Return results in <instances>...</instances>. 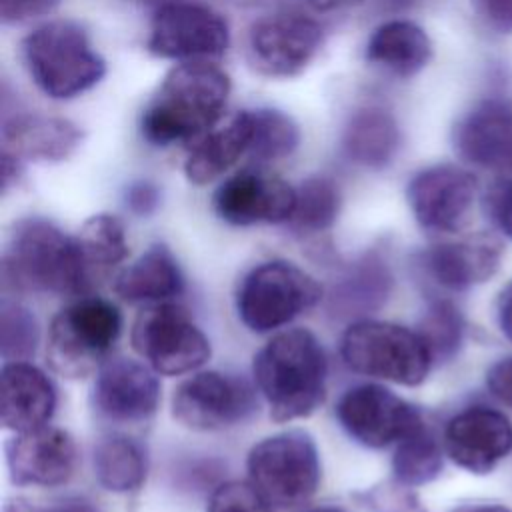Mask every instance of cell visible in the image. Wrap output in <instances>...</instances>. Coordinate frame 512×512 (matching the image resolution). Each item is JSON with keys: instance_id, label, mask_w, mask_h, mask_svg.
<instances>
[{"instance_id": "34", "label": "cell", "mask_w": 512, "mask_h": 512, "mask_svg": "<svg viewBox=\"0 0 512 512\" xmlns=\"http://www.w3.org/2000/svg\"><path fill=\"white\" fill-rule=\"evenodd\" d=\"M40 330L34 314L20 302L2 300L0 306V354L4 362L30 360L36 352Z\"/></svg>"}, {"instance_id": "39", "label": "cell", "mask_w": 512, "mask_h": 512, "mask_svg": "<svg viewBox=\"0 0 512 512\" xmlns=\"http://www.w3.org/2000/svg\"><path fill=\"white\" fill-rule=\"evenodd\" d=\"M60 0H0V18L4 24H22L52 12Z\"/></svg>"}, {"instance_id": "9", "label": "cell", "mask_w": 512, "mask_h": 512, "mask_svg": "<svg viewBox=\"0 0 512 512\" xmlns=\"http://www.w3.org/2000/svg\"><path fill=\"white\" fill-rule=\"evenodd\" d=\"M130 342L136 354L162 376L194 372L212 352L206 334L174 302L150 304L138 312L130 330Z\"/></svg>"}, {"instance_id": "18", "label": "cell", "mask_w": 512, "mask_h": 512, "mask_svg": "<svg viewBox=\"0 0 512 512\" xmlns=\"http://www.w3.org/2000/svg\"><path fill=\"white\" fill-rule=\"evenodd\" d=\"M156 372L132 358H108L92 388L94 410L116 424L148 420L160 404Z\"/></svg>"}, {"instance_id": "21", "label": "cell", "mask_w": 512, "mask_h": 512, "mask_svg": "<svg viewBox=\"0 0 512 512\" xmlns=\"http://www.w3.org/2000/svg\"><path fill=\"white\" fill-rule=\"evenodd\" d=\"M394 274L386 256L372 248L344 264L326 294V312L338 320H362L390 298Z\"/></svg>"}, {"instance_id": "12", "label": "cell", "mask_w": 512, "mask_h": 512, "mask_svg": "<svg viewBox=\"0 0 512 512\" xmlns=\"http://www.w3.org/2000/svg\"><path fill=\"white\" fill-rule=\"evenodd\" d=\"M258 408L254 388L240 376L206 370L182 380L172 394L176 422L198 432H216L246 422Z\"/></svg>"}, {"instance_id": "24", "label": "cell", "mask_w": 512, "mask_h": 512, "mask_svg": "<svg viewBox=\"0 0 512 512\" xmlns=\"http://www.w3.org/2000/svg\"><path fill=\"white\" fill-rule=\"evenodd\" d=\"M112 288L128 304H162L184 292V274L166 244H152L114 276Z\"/></svg>"}, {"instance_id": "30", "label": "cell", "mask_w": 512, "mask_h": 512, "mask_svg": "<svg viewBox=\"0 0 512 512\" xmlns=\"http://www.w3.org/2000/svg\"><path fill=\"white\" fill-rule=\"evenodd\" d=\"M342 206L338 184L322 174L308 176L296 188V204L288 226L300 236L320 234L334 226Z\"/></svg>"}, {"instance_id": "14", "label": "cell", "mask_w": 512, "mask_h": 512, "mask_svg": "<svg viewBox=\"0 0 512 512\" xmlns=\"http://www.w3.org/2000/svg\"><path fill=\"white\" fill-rule=\"evenodd\" d=\"M476 188V178L468 170L456 164H434L410 178L406 200L424 230L458 232L470 218Z\"/></svg>"}, {"instance_id": "20", "label": "cell", "mask_w": 512, "mask_h": 512, "mask_svg": "<svg viewBox=\"0 0 512 512\" xmlns=\"http://www.w3.org/2000/svg\"><path fill=\"white\" fill-rule=\"evenodd\" d=\"M454 152L472 166L500 170L512 164V104L482 98L452 128Z\"/></svg>"}, {"instance_id": "4", "label": "cell", "mask_w": 512, "mask_h": 512, "mask_svg": "<svg viewBox=\"0 0 512 512\" xmlns=\"http://www.w3.org/2000/svg\"><path fill=\"white\" fill-rule=\"evenodd\" d=\"M28 76L52 100H70L106 76V60L88 32L72 20H48L22 40Z\"/></svg>"}, {"instance_id": "37", "label": "cell", "mask_w": 512, "mask_h": 512, "mask_svg": "<svg viewBox=\"0 0 512 512\" xmlns=\"http://www.w3.org/2000/svg\"><path fill=\"white\" fill-rule=\"evenodd\" d=\"M482 208L490 224L512 240V176L490 182L482 198Z\"/></svg>"}, {"instance_id": "1", "label": "cell", "mask_w": 512, "mask_h": 512, "mask_svg": "<svg viewBox=\"0 0 512 512\" xmlns=\"http://www.w3.org/2000/svg\"><path fill=\"white\" fill-rule=\"evenodd\" d=\"M230 90V76L208 60L176 64L140 116L142 138L152 146L198 140L222 118Z\"/></svg>"}, {"instance_id": "3", "label": "cell", "mask_w": 512, "mask_h": 512, "mask_svg": "<svg viewBox=\"0 0 512 512\" xmlns=\"http://www.w3.org/2000/svg\"><path fill=\"white\" fill-rule=\"evenodd\" d=\"M4 288L52 296H86L94 282L74 236L46 218L14 224L2 254Z\"/></svg>"}, {"instance_id": "31", "label": "cell", "mask_w": 512, "mask_h": 512, "mask_svg": "<svg viewBox=\"0 0 512 512\" xmlns=\"http://www.w3.org/2000/svg\"><path fill=\"white\" fill-rule=\"evenodd\" d=\"M442 470V448L434 432L422 422L408 432L394 450L392 474L404 486H422L434 480Z\"/></svg>"}, {"instance_id": "10", "label": "cell", "mask_w": 512, "mask_h": 512, "mask_svg": "<svg viewBox=\"0 0 512 512\" xmlns=\"http://www.w3.org/2000/svg\"><path fill=\"white\" fill-rule=\"evenodd\" d=\"M230 44L226 18L210 6L168 0L158 4L150 22L146 48L166 60H210L222 56Z\"/></svg>"}, {"instance_id": "45", "label": "cell", "mask_w": 512, "mask_h": 512, "mask_svg": "<svg viewBox=\"0 0 512 512\" xmlns=\"http://www.w3.org/2000/svg\"><path fill=\"white\" fill-rule=\"evenodd\" d=\"M316 12H334L342 8H352L362 4L364 0H304Z\"/></svg>"}, {"instance_id": "36", "label": "cell", "mask_w": 512, "mask_h": 512, "mask_svg": "<svg viewBox=\"0 0 512 512\" xmlns=\"http://www.w3.org/2000/svg\"><path fill=\"white\" fill-rule=\"evenodd\" d=\"M356 498L370 512H424L416 494L410 492V486H404L398 480L372 486L370 490L356 494Z\"/></svg>"}, {"instance_id": "2", "label": "cell", "mask_w": 512, "mask_h": 512, "mask_svg": "<svg viewBox=\"0 0 512 512\" xmlns=\"http://www.w3.org/2000/svg\"><path fill=\"white\" fill-rule=\"evenodd\" d=\"M252 372L276 422L306 418L326 398V352L306 328H288L272 336L254 356Z\"/></svg>"}, {"instance_id": "23", "label": "cell", "mask_w": 512, "mask_h": 512, "mask_svg": "<svg viewBox=\"0 0 512 512\" xmlns=\"http://www.w3.org/2000/svg\"><path fill=\"white\" fill-rule=\"evenodd\" d=\"M2 424L12 432L46 426L56 410L52 380L28 360L2 366Z\"/></svg>"}, {"instance_id": "15", "label": "cell", "mask_w": 512, "mask_h": 512, "mask_svg": "<svg viewBox=\"0 0 512 512\" xmlns=\"http://www.w3.org/2000/svg\"><path fill=\"white\" fill-rule=\"evenodd\" d=\"M296 204V188L264 168H242L214 192L218 218L232 226L288 224Z\"/></svg>"}, {"instance_id": "25", "label": "cell", "mask_w": 512, "mask_h": 512, "mask_svg": "<svg viewBox=\"0 0 512 512\" xmlns=\"http://www.w3.org/2000/svg\"><path fill=\"white\" fill-rule=\"evenodd\" d=\"M364 58L370 66L396 76L412 78L432 58V42L422 26L412 20H386L370 34Z\"/></svg>"}, {"instance_id": "16", "label": "cell", "mask_w": 512, "mask_h": 512, "mask_svg": "<svg viewBox=\"0 0 512 512\" xmlns=\"http://www.w3.org/2000/svg\"><path fill=\"white\" fill-rule=\"evenodd\" d=\"M500 258L502 246L494 236L474 234L420 250L414 256V270L436 290L464 292L492 278Z\"/></svg>"}, {"instance_id": "8", "label": "cell", "mask_w": 512, "mask_h": 512, "mask_svg": "<svg viewBox=\"0 0 512 512\" xmlns=\"http://www.w3.org/2000/svg\"><path fill=\"white\" fill-rule=\"evenodd\" d=\"M248 480L276 508L306 504L322 480L314 438L304 430H286L262 438L246 458Z\"/></svg>"}, {"instance_id": "27", "label": "cell", "mask_w": 512, "mask_h": 512, "mask_svg": "<svg viewBox=\"0 0 512 512\" xmlns=\"http://www.w3.org/2000/svg\"><path fill=\"white\" fill-rule=\"evenodd\" d=\"M400 126L392 112L364 106L350 114L342 130V154L348 162L368 168H386L400 150Z\"/></svg>"}, {"instance_id": "32", "label": "cell", "mask_w": 512, "mask_h": 512, "mask_svg": "<svg viewBox=\"0 0 512 512\" xmlns=\"http://www.w3.org/2000/svg\"><path fill=\"white\" fill-rule=\"evenodd\" d=\"M252 142L250 152L256 162H274L288 158L300 144V128L282 110L252 108Z\"/></svg>"}, {"instance_id": "47", "label": "cell", "mask_w": 512, "mask_h": 512, "mask_svg": "<svg viewBox=\"0 0 512 512\" xmlns=\"http://www.w3.org/2000/svg\"><path fill=\"white\" fill-rule=\"evenodd\" d=\"M420 0H380V4L388 10H406L416 6Z\"/></svg>"}, {"instance_id": "7", "label": "cell", "mask_w": 512, "mask_h": 512, "mask_svg": "<svg viewBox=\"0 0 512 512\" xmlns=\"http://www.w3.org/2000/svg\"><path fill=\"white\" fill-rule=\"evenodd\" d=\"M322 296V286L304 268L286 260H268L240 280L236 312L248 330L266 334L312 310Z\"/></svg>"}, {"instance_id": "33", "label": "cell", "mask_w": 512, "mask_h": 512, "mask_svg": "<svg viewBox=\"0 0 512 512\" xmlns=\"http://www.w3.org/2000/svg\"><path fill=\"white\" fill-rule=\"evenodd\" d=\"M416 332L426 344L434 362L452 360L464 338V318L456 304L448 298H432L422 318L418 320Z\"/></svg>"}, {"instance_id": "41", "label": "cell", "mask_w": 512, "mask_h": 512, "mask_svg": "<svg viewBox=\"0 0 512 512\" xmlns=\"http://www.w3.org/2000/svg\"><path fill=\"white\" fill-rule=\"evenodd\" d=\"M126 208L136 216H150L160 204V190L150 180H136L126 188Z\"/></svg>"}, {"instance_id": "35", "label": "cell", "mask_w": 512, "mask_h": 512, "mask_svg": "<svg viewBox=\"0 0 512 512\" xmlns=\"http://www.w3.org/2000/svg\"><path fill=\"white\" fill-rule=\"evenodd\" d=\"M206 512H276L250 480H228L214 488Z\"/></svg>"}, {"instance_id": "43", "label": "cell", "mask_w": 512, "mask_h": 512, "mask_svg": "<svg viewBox=\"0 0 512 512\" xmlns=\"http://www.w3.org/2000/svg\"><path fill=\"white\" fill-rule=\"evenodd\" d=\"M496 318L498 326L508 340H512V282L502 288L496 300Z\"/></svg>"}, {"instance_id": "40", "label": "cell", "mask_w": 512, "mask_h": 512, "mask_svg": "<svg viewBox=\"0 0 512 512\" xmlns=\"http://www.w3.org/2000/svg\"><path fill=\"white\" fill-rule=\"evenodd\" d=\"M482 24L498 34H512V0H470Z\"/></svg>"}, {"instance_id": "28", "label": "cell", "mask_w": 512, "mask_h": 512, "mask_svg": "<svg viewBox=\"0 0 512 512\" xmlns=\"http://www.w3.org/2000/svg\"><path fill=\"white\" fill-rule=\"evenodd\" d=\"M94 476L110 492L138 490L148 472L144 446L126 434H106L92 452Z\"/></svg>"}, {"instance_id": "46", "label": "cell", "mask_w": 512, "mask_h": 512, "mask_svg": "<svg viewBox=\"0 0 512 512\" xmlns=\"http://www.w3.org/2000/svg\"><path fill=\"white\" fill-rule=\"evenodd\" d=\"M452 512H512V510L500 504H462Z\"/></svg>"}, {"instance_id": "22", "label": "cell", "mask_w": 512, "mask_h": 512, "mask_svg": "<svg viewBox=\"0 0 512 512\" xmlns=\"http://www.w3.org/2000/svg\"><path fill=\"white\" fill-rule=\"evenodd\" d=\"M84 132L68 118L16 112L2 120V150L20 160L62 162L82 144Z\"/></svg>"}, {"instance_id": "13", "label": "cell", "mask_w": 512, "mask_h": 512, "mask_svg": "<svg viewBox=\"0 0 512 512\" xmlns=\"http://www.w3.org/2000/svg\"><path fill=\"white\" fill-rule=\"evenodd\" d=\"M336 418L342 430L366 448L398 444L424 422L416 406L380 384L348 388L336 404Z\"/></svg>"}, {"instance_id": "42", "label": "cell", "mask_w": 512, "mask_h": 512, "mask_svg": "<svg viewBox=\"0 0 512 512\" xmlns=\"http://www.w3.org/2000/svg\"><path fill=\"white\" fill-rule=\"evenodd\" d=\"M486 386L496 400L512 408V356L490 366L486 372Z\"/></svg>"}, {"instance_id": "26", "label": "cell", "mask_w": 512, "mask_h": 512, "mask_svg": "<svg viewBox=\"0 0 512 512\" xmlns=\"http://www.w3.org/2000/svg\"><path fill=\"white\" fill-rule=\"evenodd\" d=\"M250 110L236 112L224 126L212 128L190 148L184 174L194 186H206L224 176L244 154L250 152Z\"/></svg>"}, {"instance_id": "11", "label": "cell", "mask_w": 512, "mask_h": 512, "mask_svg": "<svg viewBox=\"0 0 512 512\" xmlns=\"http://www.w3.org/2000/svg\"><path fill=\"white\" fill-rule=\"evenodd\" d=\"M324 44L322 26L298 12H276L254 20L246 34V58L266 78L300 76Z\"/></svg>"}, {"instance_id": "44", "label": "cell", "mask_w": 512, "mask_h": 512, "mask_svg": "<svg viewBox=\"0 0 512 512\" xmlns=\"http://www.w3.org/2000/svg\"><path fill=\"white\" fill-rule=\"evenodd\" d=\"M20 174H22V160L2 150V190L8 192L10 186L18 182Z\"/></svg>"}, {"instance_id": "6", "label": "cell", "mask_w": 512, "mask_h": 512, "mask_svg": "<svg viewBox=\"0 0 512 512\" xmlns=\"http://www.w3.org/2000/svg\"><path fill=\"white\" fill-rule=\"evenodd\" d=\"M340 356L352 372L400 386L422 384L434 364L416 330L374 318L348 324L340 338Z\"/></svg>"}, {"instance_id": "17", "label": "cell", "mask_w": 512, "mask_h": 512, "mask_svg": "<svg viewBox=\"0 0 512 512\" xmlns=\"http://www.w3.org/2000/svg\"><path fill=\"white\" fill-rule=\"evenodd\" d=\"M6 464L18 486H62L78 468V446L66 430L46 424L14 432L6 442Z\"/></svg>"}, {"instance_id": "29", "label": "cell", "mask_w": 512, "mask_h": 512, "mask_svg": "<svg viewBox=\"0 0 512 512\" xmlns=\"http://www.w3.org/2000/svg\"><path fill=\"white\" fill-rule=\"evenodd\" d=\"M74 238L94 284L106 278L128 256L126 230L114 214L102 212L90 216Z\"/></svg>"}, {"instance_id": "38", "label": "cell", "mask_w": 512, "mask_h": 512, "mask_svg": "<svg viewBox=\"0 0 512 512\" xmlns=\"http://www.w3.org/2000/svg\"><path fill=\"white\" fill-rule=\"evenodd\" d=\"M4 512H100L88 498L66 496L44 506L34 504L26 498H12L6 502Z\"/></svg>"}, {"instance_id": "48", "label": "cell", "mask_w": 512, "mask_h": 512, "mask_svg": "<svg viewBox=\"0 0 512 512\" xmlns=\"http://www.w3.org/2000/svg\"><path fill=\"white\" fill-rule=\"evenodd\" d=\"M306 512H344V510L338 508V506H314V508H310Z\"/></svg>"}, {"instance_id": "19", "label": "cell", "mask_w": 512, "mask_h": 512, "mask_svg": "<svg viewBox=\"0 0 512 512\" xmlns=\"http://www.w3.org/2000/svg\"><path fill=\"white\" fill-rule=\"evenodd\" d=\"M444 450L456 466L488 474L512 452V422L488 406L464 408L444 428Z\"/></svg>"}, {"instance_id": "5", "label": "cell", "mask_w": 512, "mask_h": 512, "mask_svg": "<svg viewBox=\"0 0 512 512\" xmlns=\"http://www.w3.org/2000/svg\"><path fill=\"white\" fill-rule=\"evenodd\" d=\"M122 332L120 310L98 296H78L54 314L46 360L60 376L78 380L102 368Z\"/></svg>"}]
</instances>
